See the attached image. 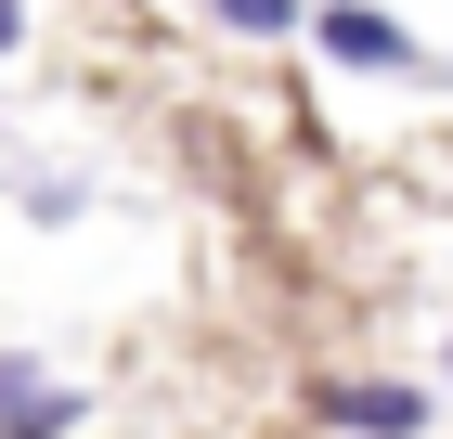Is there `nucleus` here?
I'll use <instances>...</instances> for the list:
<instances>
[{
	"instance_id": "1",
	"label": "nucleus",
	"mask_w": 453,
	"mask_h": 439,
	"mask_svg": "<svg viewBox=\"0 0 453 439\" xmlns=\"http://www.w3.org/2000/svg\"><path fill=\"white\" fill-rule=\"evenodd\" d=\"M298 39H311L337 78H415V65H427V52H415V26H402V13H376V0H324Z\"/></svg>"
},
{
	"instance_id": "2",
	"label": "nucleus",
	"mask_w": 453,
	"mask_h": 439,
	"mask_svg": "<svg viewBox=\"0 0 453 439\" xmlns=\"http://www.w3.org/2000/svg\"><path fill=\"white\" fill-rule=\"evenodd\" d=\"M78 413H91V388L39 375L27 349H0V439H78Z\"/></svg>"
},
{
	"instance_id": "3",
	"label": "nucleus",
	"mask_w": 453,
	"mask_h": 439,
	"mask_svg": "<svg viewBox=\"0 0 453 439\" xmlns=\"http://www.w3.org/2000/svg\"><path fill=\"white\" fill-rule=\"evenodd\" d=\"M324 427L337 439H415L427 388H402V375H337V388H324Z\"/></svg>"
},
{
	"instance_id": "4",
	"label": "nucleus",
	"mask_w": 453,
	"mask_h": 439,
	"mask_svg": "<svg viewBox=\"0 0 453 439\" xmlns=\"http://www.w3.org/2000/svg\"><path fill=\"white\" fill-rule=\"evenodd\" d=\"M208 26H220V39H298L311 0H208Z\"/></svg>"
},
{
	"instance_id": "5",
	"label": "nucleus",
	"mask_w": 453,
	"mask_h": 439,
	"mask_svg": "<svg viewBox=\"0 0 453 439\" xmlns=\"http://www.w3.org/2000/svg\"><path fill=\"white\" fill-rule=\"evenodd\" d=\"M13 39H27V0H0V52H13Z\"/></svg>"
},
{
	"instance_id": "6",
	"label": "nucleus",
	"mask_w": 453,
	"mask_h": 439,
	"mask_svg": "<svg viewBox=\"0 0 453 439\" xmlns=\"http://www.w3.org/2000/svg\"><path fill=\"white\" fill-rule=\"evenodd\" d=\"M441 375H453V349H441Z\"/></svg>"
}]
</instances>
